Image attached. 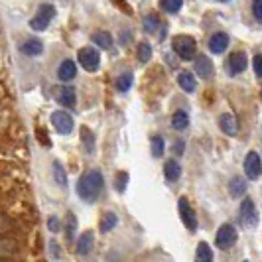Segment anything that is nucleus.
<instances>
[{"label": "nucleus", "mask_w": 262, "mask_h": 262, "mask_svg": "<svg viewBox=\"0 0 262 262\" xmlns=\"http://www.w3.org/2000/svg\"><path fill=\"white\" fill-rule=\"evenodd\" d=\"M105 187V180H103V173L99 170H89L85 171L77 182V193L83 201H95L97 197L101 195Z\"/></svg>", "instance_id": "obj_1"}, {"label": "nucleus", "mask_w": 262, "mask_h": 262, "mask_svg": "<svg viewBox=\"0 0 262 262\" xmlns=\"http://www.w3.org/2000/svg\"><path fill=\"white\" fill-rule=\"evenodd\" d=\"M171 46H173V52L178 53V57L184 59V61H189V59L195 57L197 43L191 36H176Z\"/></svg>", "instance_id": "obj_2"}, {"label": "nucleus", "mask_w": 262, "mask_h": 262, "mask_svg": "<svg viewBox=\"0 0 262 262\" xmlns=\"http://www.w3.org/2000/svg\"><path fill=\"white\" fill-rule=\"evenodd\" d=\"M236 238H238V233H236L235 225L231 223H223L219 227L217 235H215V245L221 250H229L235 247Z\"/></svg>", "instance_id": "obj_3"}, {"label": "nucleus", "mask_w": 262, "mask_h": 262, "mask_svg": "<svg viewBox=\"0 0 262 262\" xmlns=\"http://www.w3.org/2000/svg\"><path fill=\"white\" fill-rule=\"evenodd\" d=\"M53 18H55V8H53L52 4H41L39 6L38 14L30 20V28L32 30H36V32H41V30H46V28L50 26V22H52Z\"/></svg>", "instance_id": "obj_4"}, {"label": "nucleus", "mask_w": 262, "mask_h": 262, "mask_svg": "<svg viewBox=\"0 0 262 262\" xmlns=\"http://www.w3.org/2000/svg\"><path fill=\"white\" fill-rule=\"evenodd\" d=\"M178 211H180V217H182L184 225L189 229V233H195L197 229H199V223H197V215L193 213V207H191V203L187 201V197H180V201H178Z\"/></svg>", "instance_id": "obj_5"}, {"label": "nucleus", "mask_w": 262, "mask_h": 262, "mask_svg": "<svg viewBox=\"0 0 262 262\" xmlns=\"http://www.w3.org/2000/svg\"><path fill=\"white\" fill-rule=\"evenodd\" d=\"M79 63L87 71H97L101 66V53L95 48H83V50H79Z\"/></svg>", "instance_id": "obj_6"}, {"label": "nucleus", "mask_w": 262, "mask_h": 262, "mask_svg": "<svg viewBox=\"0 0 262 262\" xmlns=\"http://www.w3.org/2000/svg\"><path fill=\"white\" fill-rule=\"evenodd\" d=\"M243 168H245V176H247L249 180H258V178H260V170H262L260 154H258V152H254V150L249 152L247 158H245Z\"/></svg>", "instance_id": "obj_7"}, {"label": "nucleus", "mask_w": 262, "mask_h": 262, "mask_svg": "<svg viewBox=\"0 0 262 262\" xmlns=\"http://www.w3.org/2000/svg\"><path fill=\"white\" fill-rule=\"evenodd\" d=\"M52 124L59 134H71L73 130V118L66 111H55L52 115Z\"/></svg>", "instance_id": "obj_8"}, {"label": "nucleus", "mask_w": 262, "mask_h": 262, "mask_svg": "<svg viewBox=\"0 0 262 262\" xmlns=\"http://www.w3.org/2000/svg\"><path fill=\"white\" fill-rule=\"evenodd\" d=\"M229 73L231 75H241L247 67H249V57L245 52H235L231 57H229Z\"/></svg>", "instance_id": "obj_9"}, {"label": "nucleus", "mask_w": 262, "mask_h": 262, "mask_svg": "<svg viewBox=\"0 0 262 262\" xmlns=\"http://www.w3.org/2000/svg\"><path fill=\"white\" fill-rule=\"evenodd\" d=\"M20 252V245L16 238H8V236H0V260H8L14 258Z\"/></svg>", "instance_id": "obj_10"}, {"label": "nucleus", "mask_w": 262, "mask_h": 262, "mask_svg": "<svg viewBox=\"0 0 262 262\" xmlns=\"http://www.w3.org/2000/svg\"><path fill=\"white\" fill-rule=\"evenodd\" d=\"M93 245H95V233L93 231H85L81 233L77 238V245H75V252L79 256H87L93 250Z\"/></svg>", "instance_id": "obj_11"}, {"label": "nucleus", "mask_w": 262, "mask_h": 262, "mask_svg": "<svg viewBox=\"0 0 262 262\" xmlns=\"http://www.w3.org/2000/svg\"><path fill=\"white\" fill-rule=\"evenodd\" d=\"M229 36L225 34V32H217V34H213L209 39V52L215 53V55H219V53H223L227 48H229Z\"/></svg>", "instance_id": "obj_12"}, {"label": "nucleus", "mask_w": 262, "mask_h": 262, "mask_svg": "<svg viewBox=\"0 0 262 262\" xmlns=\"http://www.w3.org/2000/svg\"><path fill=\"white\" fill-rule=\"evenodd\" d=\"M254 219H256V211H254V201L247 197V199H243V203H241V223L243 225H252L254 223Z\"/></svg>", "instance_id": "obj_13"}, {"label": "nucleus", "mask_w": 262, "mask_h": 262, "mask_svg": "<svg viewBox=\"0 0 262 262\" xmlns=\"http://www.w3.org/2000/svg\"><path fill=\"white\" fill-rule=\"evenodd\" d=\"M219 126H221V130H223L227 136H235L236 132H238V122H236V117L235 115H231V113L221 115V118H219Z\"/></svg>", "instance_id": "obj_14"}, {"label": "nucleus", "mask_w": 262, "mask_h": 262, "mask_svg": "<svg viewBox=\"0 0 262 262\" xmlns=\"http://www.w3.org/2000/svg\"><path fill=\"white\" fill-rule=\"evenodd\" d=\"M195 73L203 79L213 77V63L207 55H199L195 59Z\"/></svg>", "instance_id": "obj_15"}, {"label": "nucleus", "mask_w": 262, "mask_h": 262, "mask_svg": "<svg viewBox=\"0 0 262 262\" xmlns=\"http://www.w3.org/2000/svg\"><path fill=\"white\" fill-rule=\"evenodd\" d=\"M20 52L24 53V55H28V57H38L39 53L43 52V43H41L39 39H36V38H30V39H26V41L22 43Z\"/></svg>", "instance_id": "obj_16"}, {"label": "nucleus", "mask_w": 262, "mask_h": 262, "mask_svg": "<svg viewBox=\"0 0 262 262\" xmlns=\"http://www.w3.org/2000/svg\"><path fill=\"white\" fill-rule=\"evenodd\" d=\"M77 75V66H75V61H71V59H66L59 69H57V77L61 79V81H73Z\"/></svg>", "instance_id": "obj_17"}, {"label": "nucleus", "mask_w": 262, "mask_h": 262, "mask_svg": "<svg viewBox=\"0 0 262 262\" xmlns=\"http://www.w3.org/2000/svg\"><path fill=\"white\" fill-rule=\"evenodd\" d=\"M178 83H180L182 91H185V93H193L197 89V81H195V77H193V73H189V71H182V73L178 75Z\"/></svg>", "instance_id": "obj_18"}, {"label": "nucleus", "mask_w": 262, "mask_h": 262, "mask_svg": "<svg viewBox=\"0 0 262 262\" xmlns=\"http://www.w3.org/2000/svg\"><path fill=\"white\" fill-rule=\"evenodd\" d=\"M57 101L67 108H73L75 106V89L73 87H61L57 93Z\"/></svg>", "instance_id": "obj_19"}, {"label": "nucleus", "mask_w": 262, "mask_h": 262, "mask_svg": "<svg viewBox=\"0 0 262 262\" xmlns=\"http://www.w3.org/2000/svg\"><path fill=\"white\" fill-rule=\"evenodd\" d=\"M164 176H166L168 182H178V180L182 178V166H180L176 160L166 162V166H164Z\"/></svg>", "instance_id": "obj_20"}, {"label": "nucleus", "mask_w": 262, "mask_h": 262, "mask_svg": "<svg viewBox=\"0 0 262 262\" xmlns=\"http://www.w3.org/2000/svg\"><path fill=\"white\" fill-rule=\"evenodd\" d=\"M229 193L231 197H243L247 193V180L245 178H233L231 182H229Z\"/></svg>", "instance_id": "obj_21"}, {"label": "nucleus", "mask_w": 262, "mask_h": 262, "mask_svg": "<svg viewBox=\"0 0 262 262\" xmlns=\"http://www.w3.org/2000/svg\"><path fill=\"white\" fill-rule=\"evenodd\" d=\"M195 262H213V250H211V247L205 241H201V243L197 245Z\"/></svg>", "instance_id": "obj_22"}, {"label": "nucleus", "mask_w": 262, "mask_h": 262, "mask_svg": "<svg viewBox=\"0 0 262 262\" xmlns=\"http://www.w3.org/2000/svg\"><path fill=\"white\" fill-rule=\"evenodd\" d=\"M171 126L176 130H185L189 126V115L185 111H176L173 117H171Z\"/></svg>", "instance_id": "obj_23"}, {"label": "nucleus", "mask_w": 262, "mask_h": 262, "mask_svg": "<svg viewBox=\"0 0 262 262\" xmlns=\"http://www.w3.org/2000/svg\"><path fill=\"white\" fill-rule=\"evenodd\" d=\"M79 132H81V142H83L85 152H87V154H93V152H95V136H93V132L89 130L87 126H81Z\"/></svg>", "instance_id": "obj_24"}, {"label": "nucleus", "mask_w": 262, "mask_h": 262, "mask_svg": "<svg viewBox=\"0 0 262 262\" xmlns=\"http://www.w3.org/2000/svg\"><path fill=\"white\" fill-rule=\"evenodd\" d=\"M115 83H117V89L120 93L130 91L132 83H134V75H132V71H124V73H120Z\"/></svg>", "instance_id": "obj_25"}, {"label": "nucleus", "mask_w": 262, "mask_h": 262, "mask_svg": "<svg viewBox=\"0 0 262 262\" xmlns=\"http://www.w3.org/2000/svg\"><path fill=\"white\" fill-rule=\"evenodd\" d=\"M117 225H118V217L113 211H108V213L103 215V219H101V223H99V229H101L103 233H108V231H113Z\"/></svg>", "instance_id": "obj_26"}, {"label": "nucleus", "mask_w": 262, "mask_h": 262, "mask_svg": "<svg viewBox=\"0 0 262 262\" xmlns=\"http://www.w3.org/2000/svg\"><path fill=\"white\" fill-rule=\"evenodd\" d=\"M75 233H77V217L73 213H69L66 217V236L67 241H73L75 238Z\"/></svg>", "instance_id": "obj_27"}, {"label": "nucleus", "mask_w": 262, "mask_h": 262, "mask_svg": "<svg viewBox=\"0 0 262 262\" xmlns=\"http://www.w3.org/2000/svg\"><path fill=\"white\" fill-rule=\"evenodd\" d=\"M53 178H55V182L61 185V187L67 185V173L59 162H53Z\"/></svg>", "instance_id": "obj_28"}, {"label": "nucleus", "mask_w": 262, "mask_h": 262, "mask_svg": "<svg viewBox=\"0 0 262 262\" xmlns=\"http://www.w3.org/2000/svg\"><path fill=\"white\" fill-rule=\"evenodd\" d=\"M150 57H152V46L148 41H140V46H138V59H140V63H148Z\"/></svg>", "instance_id": "obj_29"}, {"label": "nucleus", "mask_w": 262, "mask_h": 262, "mask_svg": "<svg viewBox=\"0 0 262 262\" xmlns=\"http://www.w3.org/2000/svg\"><path fill=\"white\" fill-rule=\"evenodd\" d=\"M160 4H162V8H164L166 12L176 14V12H180V10H182L184 0H160Z\"/></svg>", "instance_id": "obj_30"}, {"label": "nucleus", "mask_w": 262, "mask_h": 262, "mask_svg": "<svg viewBox=\"0 0 262 262\" xmlns=\"http://www.w3.org/2000/svg\"><path fill=\"white\" fill-rule=\"evenodd\" d=\"M93 41H95L97 46L105 48V50H108V48L113 46V38H111V34H106V32H99V34H95V36H93Z\"/></svg>", "instance_id": "obj_31"}, {"label": "nucleus", "mask_w": 262, "mask_h": 262, "mask_svg": "<svg viewBox=\"0 0 262 262\" xmlns=\"http://www.w3.org/2000/svg\"><path fill=\"white\" fill-rule=\"evenodd\" d=\"M160 26V18H158L156 14H148L144 18V30L146 32H150V34H154Z\"/></svg>", "instance_id": "obj_32"}, {"label": "nucleus", "mask_w": 262, "mask_h": 262, "mask_svg": "<svg viewBox=\"0 0 262 262\" xmlns=\"http://www.w3.org/2000/svg\"><path fill=\"white\" fill-rule=\"evenodd\" d=\"M152 156L154 158L164 156V138L162 136H154L152 138Z\"/></svg>", "instance_id": "obj_33"}, {"label": "nucleus", "mask_w": 262, "mask_h": 262, "mask_svg": "<svg viewBox=\"0 0 262 262\" xmlns=\"http://www.w3.org/2000/svg\"><path fill=\"white\" fill-rule=\"evenodd\" d=\"M126 185H128V173H126V171H120V173L117 176V191L118 193H124Z\"/></svg>", "instance_id": "obj_34"}, {"label": "nucleus", "mask_w": 262, "mask_h": 262, "mask_svg": "<svg viewBox=\"0 0 262 262\" xmlns=\"http://www.w3.org/2000/svg\"><path fill=\"white\" fill-rule=\"evenodd\" d=\"M252 14L256 22H262V0H252Z\"/></svg>", "instance_id": "obj_35"}, {"label": "nucleus", "mask_w": 262, "mask_h": 262, "mask_svg": "<svg viewBox=\"0 0 262 262\" xmlns=\"http://www.w3.org/2000/svg\"><path fill=\"white\" fill-rule=\"evenodd\" d=\"M260 61H262L260 53H256V55L252 57V69H254L256 77H262V66H260Z\"/></svg>", "instance_id": "obj_36"}, {"label": "nucleus", "mask_w": 262, "mask_h": 262, "mask_svg": "<svg viewBox=\"0 0 262 262\" xmlns=\"http://www.w3.org/2000/svg\"><path fill=\"white\" fill-rule=\"evenodd\" d=\"M48 227H50V231H52V233L61 231V223H59V219H57V217H53V215L48 219Z\"/></svg>", "instance_id": "obj_37"}, {"label": "nucleus", "mask_w": 262, "mask_h": 262, "mask_svg": "<svg viewBox=\"0 0 262 262\" xmlns=\"http://www.w3.org/2000/svg\"><path fill=\"white\" fill-rule=\"evenodd\" d=\"M10 227H12V225H10V221H8L6 217H2V215H0V233L10 231Z\"/></svg>", "instance_id": "obj_38"}, {"label": "nucleus", "mask_w": 262, "mask_h": 262, "mask_svg": "<svg viewBox=\"0 0 262 262\" xmlns=\"http://www.w3.org/2000/svg\"><path fill=\"white\" fill-rule=\"evenodd\" d=\"M176 152H178V154H182V152H184V142H182V140H180L178 146H176Z\"/></svg>", "instance_id": "obj_39"}, {"label": "nucleus", "mask_w": 262, "mask_h": 262, "mask_svg": "<svg viewBox=\"0 0 262 262\" xmlns=\"http://www.w3.org/2000/svg\"><path fill=\"white\" fill-rule=\"evenodd\" d=\"M219 2H229V0H219Z\"/></svg>", "instance_id": "obj_40"}]
</instances>
